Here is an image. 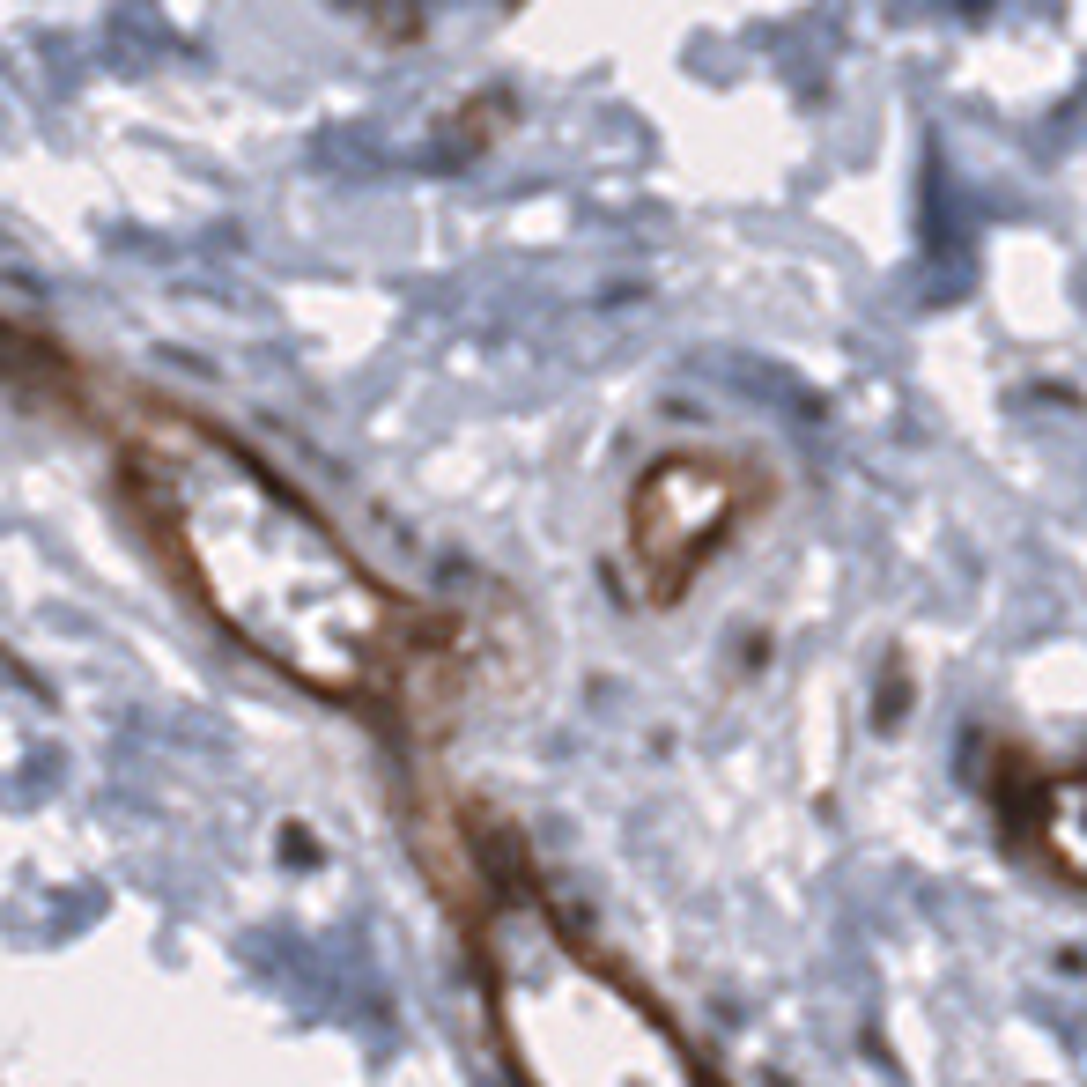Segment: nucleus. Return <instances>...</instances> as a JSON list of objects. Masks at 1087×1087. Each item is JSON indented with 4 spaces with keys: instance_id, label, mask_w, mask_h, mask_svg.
<instances>
[{
    "instance_id": "1",
    "label": "nucleus",
    "mask_w": 1087,
    "mask_h": 1087,
    "mask_svg": "<svg viewBox=\"0 0 1087 1087\" xmlns=\"http://www.w3.org/2000/svg\"><path fill=\"white\" fill-rule=\"evenodd\" d=\"M134 466L178 570L252 651L326 696L378 681L400 651V607L304 503L274 489L267 466L193 422H156Z\"/></svg>"
},
{
    "instance_id": "2",
    "label": "nucleus",
    "mask_w": 1087,
    "mask_h": 1087,
    "mask_svg": "<svg viewBox=\"0 0 1087 1087\" xmlns=\"http://www.w3.org/2000/svg\"><path fill=\"white\" fill-rule=\"evenodd\" d=\"M489 991L526 1087H710L666 1021L644 1014L533 910L496 925Z\"/></svg>"
}]
</instances>
